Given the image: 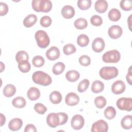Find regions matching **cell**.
I'll return each mask as SVG.
<instances>
[{"label":"cell","mask_w":132,"mask_h":132,"mask_svg":"<svg viewBox=\"0 0 132 132\" xmlns=\"http://www.w3.org/2000/svg\"><path fill=\"white\" fill-rule=\"evenodd\" d=\"M8 11V5L3 2L0 3V15L3 16L6 15Z\"/></svg>","instance_id":"7bdbcfd3"},{"label":"cell","mask_w":132,"mask_h":132,"mask_svg":"<svg viewBox=\"0 0 132 132\" xmlns=\"http://www.w3.org/2000/svg\"><path fill=\"white\" fill-rule=\"evenodd\" d=\"M84 124V118L80 114H75L71 119V125L72 127L75 130L80 129L83 127Z\"/></svg>","instance_id":"ba28073f"},{"label":"cell","mask_w":132,"mask_h":132,"mask_svg":"<svg viewBox=\"0 0 132 132\" xmlns=\"http://www.w3.org/2000/svg\"><path fill=\"white\" fill-rule=\"evenodd\" d=\"M89 84L90 82L88 79H84L80 81L77 86V90L80 93L85 92L88 88Z\"/></svg>","instance_id":"e575fe53"},{"label":"cell","mask_w":132,"mask_h":132,"mask_svg":"<svg viewBox=\"0 0 132 132\" xmlns=\"http://www.w3.org/2000/svg\"><path fill=\"white\" fill-rule=\"evenodd\" d=\"M37 21V16L34 14L28 15L23 20V25L26 27H32Z\"/></svg>","instance_id":"d6986e66"},{"label":"cell","mask_w":132,"mask_h":132,"mask_svg":"<svg viewBox=\"0 0 132 132\" xmlns=\"http://www.w3.org/2000/svg\"><path fill=\"white\" fill-rule=\"evenodd\" d=\"M44 63H45L44 59L43 58V57L39 55L35 56L32 60V63L33 65L35 67H37V68L41 67L44 64Z\"/></svg>","instance_id":"836d02e7"},{"label":"cell","mask_w":132,"mask_h":132,"mask_svg":"<svg viewBox=\"0 0 132 132\" xmlns=\"http://www.w3.org/2000/svg\"><path fill=\"white\" fill-rule=\"evenodd\" d=\"M90 22L93 26H99L103 23L102 18L98 15H93L90 19Z\"/></svg>","instance_id":"74e56055"},{"label":"cell","mask_w":132,"mask_h":132,"mask_svg":"<svg viewBox=\"0 0 132 132\" xmlns=\"http://www.w3.org/2000/svg\"><path fill=\"white\" fill-rule=\"evenodd\" d=\"M108 130V125L106 121L103 120H99L92 125V132H106Z\"/></svg>","instance_id":"8992f818"},{"label":"cell","mask_w":132,"mask_h":132,"mask_svg":"<svg viewBox=\"0 0 132 132\" xmlns=\"http://www.w3.org/2000/svg\"><path fill=\"white\" fill-rule=\"evenodd\" d=\"M120 58L121 54L116 50L107 51L102 56V60L105 63H117L120 60Z\"/></svg>","instance_id":"277c9868"},{"label":"cell","mask_w":132,"mask_h":132,"mask_svg":"<svg viewBox=\"0 0 132 132\" xmlns=\"http://www.w3.org/2000/svg\"><path fill=\"white\" fill-rule=\"evenodd\" d=\"M104 116L108 120H112L116 115V110L112 106L107 107L104 110Z\"/></svg>","instance_id":"f546056e"},{"label":"cell","mask_w":132,"mask_h":132,"mask_svg":"<svg viewBox=\"0 0 132 132\" xmlns=\"http://www.w3.org/2000/svg\"><path fill=\"white\" fill-rule=\"evenodd\" d=\"M65 78L66 79L70 82H74L77 81L79 77H80V74L76 70H70L68 71L66 74H65Z\"/></svg>","instance_id":"44dd1931"},{"label":"cell","mask_w":132,"mask_h":132,"mask_svg":"<svg viewBox=\"0 0 132 132\" xmlns=\"http://www.w3.org/2000/svg\"><path fill=\"white\" fill-rule=\"evenodd\" d=\"M117 107L121 110L131 111L132 110V99L130 97H121L117 101Z\"/></svg>","instance_id":"5b68a950"},{"label":"cell","mask_w":132,"mask_h":132,"mask_svg":"<svg viewBox=\"0 0 132 132\" xmlns=\"http://www.w3.org/2000/svg\"><path fill=\"white\" fill-rule=\"evenodd\" d=\"M79 102V96L74 92H70L65 97V102L67 105L70 106L78 104Z\"/></svg>","instance_id":"8fae6325"},{"label":"cell","mask_w":132,"mask_h":132,"mask_svg":"<svg viewBox=\"0 0 132 132\" xmlns=\"http://www.w3.org/2000/svg\"><path fill=\"white\" fill-rule=\"evenodd\" d=\"M104 89V83L100 80L94 81L91 86V91L95 93H98L103 91Z\"/></svg>","instance_id":"603a6c76"},{"label":"cell","mask_w":132,"mask_h":132,"mask_svg":"<svg viewBox=\"0 0 132 132\" xmlns=\"http://www.w3.org/2000/svg\"><path fill=\"white\" fill-rule=\"evenodd\" d=\"M12 105L18 108H22L26 106V101L25 99L22 96L15 97L12 101Z\"/></svg>","instance_id":"4316f807"},{"label":"cell","mask_w":132,"mask_h":132,"mask_svg":"<svg viewBox=\"0 0 132 132\" xmlns=\"http://www.w3.org/2000/svg\"><path fill=\"white\" fill-rule=\"evenodd\" d=\"M23 125L22 120L18 118L11 120L8 123V128L12 131L19 130Z\"/></svg>","instance_id":"9a60e30c"},{"label":"cell","mask_w":132,"mask_h":132,"mask_svg":"<svg viewBox=\"0 0 132 132\" xmlns=\"http://www.w3.org/2000/svg\"><path fill=\"white\" fill-rule=\"evenodd\" d=\"M40 12L47 13L52 8V3L49 0H40L39 4Z\"/></svg>","instance_id":"ac0fdd59"},{"label":"cell","mask_w":132,"mask_h":132,"mask_svg":"<svg viewBox=\"0 0 132 132\" xmlns=\"http://www.w3.org/2000/svg\"><path fill=\"white\" fill-rule=\"evenodd\" d=\"M89 37L85 34H81L77 37V43L81 47L86 46L89 44Z\"/></svg>","instance_id":"4dcf8cb0"},{"label":"cell","mask_w":132,"mask_h":132,"mask_svg":"<svg viewBox=\"0 0 132 132\" xmlns=\"http://www.w3.org/2000/svg\"><path fill=\"white\" fill-rule=\"evenodd\" d=\"M18 68L22 72L27 73L30 71L31 69V65L28 61H26L22 63H19Z\"/></svg>","instance_id":"f35d334b"},{"label":"cell","mask_w":132,"mask_h":132,"mask_svg":"<svg viewBox=\"0 0 132 132\" xmlns=\"http://www.w3.org/2000/svg\"><path fill=\"white\" fill-rule=\"evenodd\" d=\"M62 16L67 19L72 18L75 15L74 8L70 5H65L61 9V11Z\"/></svg>","instance_id":"5bb4252c"},{"label":"cell","mask_w":132,"mask_h":132,"mask_svg":"<svg viewBox=\"0 0 132 132\" xmlns=\"http://www.w3.org/2000/svg\"><path fill=\"white\" fill-rule=\"evenodd\" d=\"M121 125L125 129H130L132 127V120L131 115L124 116L121 121Z\"/></svg>","instance_id":"d4e9b609"},{"label":"cell","mask_w":132,"mask_h":132,"mask_svg":"<svg viewBox=\"0 0 132 132\" xmlns=\"http://www.w3.org/2000/svg\"><path fill=\"white\" fill-rule=\"evenodd\" d=\"M28 59L29 56L27 53L24 51H19L15 55V60L18 64L28 61Z\"/></svg>","instance_id":"ffe728a7"},{"label":"cell","mask_w":132,"mask_h":132,"mask_svg":"<svg viewBox=\"0 0 132 132\" xmlns=\"http://www.w3.org/2000/svg\"><path fill=\"white\" fill-rule=\"evenodd\" d=\"M108 16L110 20L113 22H116L120 20L121 16V14L118 9L112 8L109 11Z\"/></svg>","instance_id":"484cf974"},{"label":"cell","mask_w":132,"mask_h":132,"mask_svg":"<svg viewBox=\"0 0 132 132\" xmlns=\"http://www.w3.org/2000/svg\"><path fill=\"white\" fill-rule=\"evenodd\" d=\"M27 97L31 101H36L40 96V91L39 89L36 87H31L27 93Z\"/></svg>","instance_id":"e0dca14e"},{"label":"cell","mask_w":132,"mask_h":132,"mask_svg":"<svg viewBox=\"0 0 132 132\" xmlns=\"http://www.w3.org/2000/svg\"><path fill=\"white\" fill-rule=\"evenodd\" d=\"M76 51L75 46L73 44H67L63 47V53L66 55H70L74 53Z\"/></svg>","instance_id":"d590c367"},{"label":"cell","mask_w":132,"mask_h":132,"mask_svg":"<svg viewBox=\"0 0 132 132\" xmlns=\"http://www.w3.org/2000/svg\"><path fill=\"white\" fill-rule=\"evenodd\" d=\"M46 123L52 128H55L60 125V120L58 113L52 112L48 114L46 117Z\"/></svg>","instance_id":"52a82bcc"},{"label":"cell","mask_w":132,"mask_h":132,"mask_svg":"<svg viewBox=\"0 0 132 132\" xmlns=\"http://www.w3.org/2000/svg\"><path fill=\"white\" fill-rule=\"evenodd\" d=\"M33 81L37 84L43 86L50 85L52 81L51 77L47 73L43 71H36L32 75Z\"/></svg>","instance_id":"6da1fadb"},{"label":"cell","mask_w":132,"mask_h":132,"mask_svg":"<svg viewBox=\"0 0 132 132\" xmlns=\"http://www.w3.org/2000/svg\"><path fill=\"white\" fill-rule=\"evenodd\" d=\"M25 132H28V131H33V132H36L37 129L35 125L31 124H27L24 129Z\"/></svg>","instance_id":"bcb514c9"},{"label":"cell","mask_w":132,"mask_h":132,"mask_svg":"<svg viewBox=\"0 0 132 132\" xmlns=\"http://www.w3.org/2000/svg\"><path fill=\"white\" fill-rule=\"evenodd\" d=\"M65 69V64L61 62L56 63L53 67L52 72L54 74L58 75L62 73Z\"/></svg>","instance_id":"f1b7e54d"},{"label":"cell","mask_w":132,"mask_h":132,"mask_svg":"<svg viewBox=\"0 0 132 132\" xmlns=\"http://www.w3.org/2000/svg\"><path fill=\"white\" fill-rule=\"evenodd\" d=\"M126 85L124 81L121 80L116 81L111 86V91L115 94H120L124 92Z\"/></svg>","instance_id":"9c48e42d"},{"label":"cell","mask_w":132,"mask_h":132,"mask_svg":"<svg viewBox=\"0 0 132 132\" xmlns=\"http://www.w3.org/2000/svg\"><path fill=\"white\" fill-rule=\"evenodd\" d=\"M52 22V21L51 18L47 15L42 16L40 21V23L41 25L44 27H49L51 25Z\"/></svg>","instance_id":"60d3db41"},{"label":"cell","mask_w":132,"mask_h":132,"mask_svg":"<svg viewBox=\"0 0 132 132\" xmlns=\"http://www.w3.org/2000/svg\"><path fill=\"white\" fill-rule=\"evenodd\" d=\"M92 1L91 0H79L77 1V6L82 10L88 9L91 6Z\"/></svg>","instance_id":"d6a6232c"},{"label":"cell","mask_w":132,"mask_h":132,"mask_svg":"<svg viewBox=\"0 0 132 132\" xmlns=\"http://www.w3.org/2000/svg\"><path fill=\"white\" fill-rule=\"evenodd\" d=\"M122 28L119 25H112L109 27L108 30L109 36L113 39L119 38L122 35Z\"/></svg>","instance_id":"30bf717a"},{"label":"cell","mask_w":132,"mask_h":132,"mask_svg":"<svg viewBox=\"0 0 132 132\" xmlns=\"http://www.w3.org/2000/svg\"><path fill=\"white\" fill-rule=\"evenodd\" d=\"M0 116H1V126H2L5 123L6 118L5 116L2 113L0 114Z\"/></svg>","instance_id":"c3c4849f"},{"label":"cell","mask_w":132,"mask_h":132,"mask_svg":"<svg viewBox=\"0 0 132 132\" xmlns=\"http://www.w3.org/2000/svg\"><path fill=\"white\" fill-rule=\"evenodd\" d=\"M49 98L52 103L54 104H58L62 101V97L61 94L59 92L57 91H54L50 94Z\"/></svg>","instance_id":"7402d4cb"},{"label":"cell","mask_w":132,"mask_h":132,"mask_svg":"<svg viewBox=\"0 0 132 132\" xmlns=\"http://www.w3.org/2000/svg\"><path fill=\"white\" fill-rule=\"evenodd\" d=\"M118 69L114 67H104L99 71L100 76L105 80L113 79L118 75Z\"/></svg>","instance_id":"7a4b0ae2"},{"label":"cell","mask_w":132,"mask_h":132,"mask_svg":"<svg viewBox=\"0 0 132 132\" xmlns=\"http://www.w3.org/2000/svg\"><path fill=\"white\" fill-rule=\"evenodd\" d=\"M59 116L60 123V125H62L65 124L68 120V116L64 112H58Z\"/></svg>","instance_id":"ee69618b"},{"label":"cell","mask_w":132,"mask_h":132,"mask_svg":"<svg viewBox=\"0 0 132 132\" xmlns=\"http://www.w3.org/2000/svg\"><path fill=\"white\" fill-rule=\"evenodd\" d=\"M121 8L124 11H130L132 9V1L130 0H122L120 2Z\"/></svg>","instance_id":"8d00e7d4"},{"label":"cell","mask_w":132,"mask_h":132,"mask_svg":"<svg viewBox=\"0 0 132 132\" xmlns=\"http://www.w3.org/2000/svg\"><path fill=\"white\" fill-rule=\"evenodd\" d=\"M79 62L81 65L87 67L90 65L91 63V59L90 57L87 55H82L79 58Z\"/></svg>","instance_id":"b9f144b4"},{"label":"cell","mask_w":132,"mask_h":132,"mask_svg":"<svg viewBox=\"0 0 132 132\" xmlns=\"http://www.w3.org/2000/svg\"><path fill=\"white\" fill-rule=\"evenodd\" d=\"M105 46V43L104 40L101 38H96L92 42V48L96 53L102 52Z\"/></svg>","instance_id":"7c38bea8"},{"label":"cell","mask_w":132,"mask_h":132,"mask_svg":"<svg viewBox=\"0 0 132 132\" xmlns=\"http://www.w3.org/2000/svg\"><path fill=\"white\" fill-rule=\"evenodd\" d=\"M35 37L39 47L42 48L47 47L50 43V38L47 33L42 30H39L36 32Z\"/></svg>","instance_id":"3957f363"},{"label":"cell","mask_w":132,"mask_h":132,"mask_svg":"<svg viewBox=\"0 0 132 132\" xmlns=\"http://www.w3.org/2000/svg\"><path fill=\"white\" fill-rule=\"evenodd\" d=\"M74 25L75 27L78 29L81 30L86 28L88 26L87 21L84 18H78L76 19L74 23Z\"/></svg>","instance_id":"83f0119b"},{"label":"cell","mask_w":132,"mask_h":132,"mask_svg":"<svg viewBox=\"0 0 132 132\" xmlns=\"http://www.w3.org/2000/svg\"><path fill=\"white\" fill-rule=\"evenodd\" d=\"M40 0H33L31 3V6L33 9L36 12H40L39 10V4Z\"/></svg>","instance_id":"f6af8a7d"},{"label":"cell","mask_w":132,"mask_h":132,"mask_svg":"<svg viewBox=\"0 0 132 132\" xmlns=\"http://www.w3.org/2000/svg\"><path fill=\"white\" fill-rule=\"evenodd\" d=\"M94 104L98 108L101 109L104 108L106 105V100L103 96H98L94 99Z\"/></svg>","instance_id":"1f68e13d"},{"label":"cell","mask_w":132,"mask_h":132,"mask_svg":"<svg viewBox=\"0 0 132 132\" xmlns=\"http://www.w3.org/2000/svg\"><path fill=\"white\" fill-rule=\"evenodd\" d=\"M34 109L36 112L40 114H43L47 111V108L42 104L36 103L34 106Z\"/></svg>","instance_id":"ab89813d"},{"label":"cell","mask_w":132,"mask_h":132,"mask_svg":"<svg viewBox=\"0 0 132 132\" xmlns=\"http://www.w3.org/2000/svg\"><path fill=\"white\" fill-rule=\"evenodd\" d=\"M60 53L59 50L56 46H52L46 52L47 58L51 61H54L60 57Z\"/></svg>","instance_id":"4fadbf2b"},{"label":"cell","mask_w":132,"mask_h":132,"mask_svg":"<svg viewBox=\"0 0 132 132\" xmlns=\"http://www.w3.org/2000/svg\"><path fill=\"white\" fill-rule=\"evenodd\" d=\"M16 92L15 86L12 84H7L3 89V94L7 97H10L14 95Z\"/></svg>","instance_id":"cb8c5ba5"},{"label":"cell","mask_w":132,"mask_h":132,"mask_svg":"<svg viewBox=\"0 0 132 132\" xmlns=\"http://www.w3.org/2000/svg\"><path fill=\"white\" fill-rule=\"evenodd\" d=\"M131 67H130V68H129V71L126 75V80L128 82V83L130 85H131V78H132V76H131Z\"/></svg>","instance_id":"7dc6e473"},{"label":"cell","mask_w":132,"mask_h":132,"mask_svg":"<svg viewBox=\"0 0 132 132\" xmlns=\"http://www.w3.org/2000/svg\"><path fill=\"white\" fill-rule=\"evenodd\" d=\"M108 3L105 0H97L94 4L95 10L100 13H104L108 8Z\"/></svg>","instance_id":"2e32d148"}]
</instances>
